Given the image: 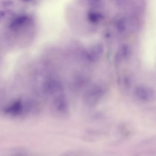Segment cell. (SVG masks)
<instances>
[{"label":"cell","mask_w":156,"mask_h":156,"mask_svg":"<svg viewBox=\"0 0 156 156\" xmlns=\"http://www.w3.org/2000/svg\"><path fill=\"white\" fill-rule=\"evenodd\" d=\"M106 89L101 85L94 84L85 92L83 96V101L89 107L96 106L105 97Z\"/></svg>","instance_id":"6da1fadb"},{"label":"cell","mask_w":156,"mask_h":156,"mask_svg":"<svg viewBox=\"0 0 156 156\" xmlns=\"http://www.w3.org/2000/svg\"><path fill=\"white\" fill-rule=\"evenodd\" d=\"M52 112L57 118L66 119L70 116L68 104L66 98L60 94L55 98L52 104Z\"/></svg>","instance_id":"7a4b0ae2"},{"label":"cell","mask_w":156,"mask_h":156,"mask_svg":"<svg viewBox=\"0 0 156 156\" xmlns=\"http://www.w3.org/2000/svg\"><path fill=\"white\" fill-rule=\"evenodd\" d=\"M133 94L135 99L143 103L151 101L155 97L153 89L144 86H137L135 89Z\"/></svg>","instance_id":"3957f363"},{"label":"cell","mask_w":156,"mask_h":156,"mask_svg":"<svg viewBox=\"0 0 156 156\" xmlns=\"http://www.w3.org/2000/svg\"><path fill=\"white\" fill-rule=\"evenodd\" d=\"M104 51L103 45L100 43H97L91 46L86 52V58L90 61H96L100 58Z\"/></svg>","instance_id":"277c9868"},{"label":"cell","mask_w":156,"mask_h":156,"mask_svg":"<svg viewBox=\"0 0 156 156\" xmlns=\"http://www.w3.org/2000/svg\"><path fill=\"white\" fill-rule=\"evenodd\" d=\"M131 55V50L128 45H125L120 47L115 56V62L121 63L123 61L127 60Z\"/></svg>","instance_id":"5b68a950"},{"label":"cell","mask_w":156,"mask_h":156,"mask_svg":"<svg viewBox=\"0 0 156 156\" xmlns=\"http://www.w3.org/2000/svg\"><path fill=\"white\" fill-rule=\"evenodd\" d=\"M88 18L90 22L95 24L101 21L103 15L99 11L93 10L88 13Z\"/></svg>","instance_id":"8992f818"},{"label":"cell","mask_w":156,"mask_h":156,"mask_svg":"<svg viewBox=\"0 0 156 156\" xmlns=\"http://www.w3.org/2000/svg\"><path fill=\"white\" fill-rule=\"evenodd\" d=\"M61 156H84L82 152L76 150L68 151L64 152Z\"/></svg>","instance_id":"52a82bcc"}]
</instances>
